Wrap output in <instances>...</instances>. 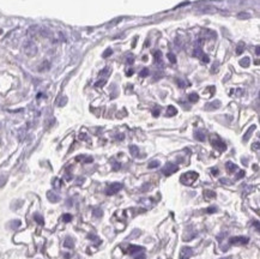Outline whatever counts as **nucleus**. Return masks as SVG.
Listing matches in <instances>:
<instances>
[{
	"label": "nucleus",
	"instance_id": "1",
	"mask_svg": "<svg viewBox=\"0 0 260 259\" xmlns=\"http://www.w3.org/2000/svg\"><path fill=\"white\" fill-rule=\"evenodd\" d=\"M199 178V174L197 172H187L181 175V178H180V182L183 183V185H187V186H191L193 183L196 182V180Z\"/></svg>",
	"mask_w": 260,
	"mask_h": 259
},
{
	"label": "nucleus",
	"instance_id": "2",
	"mask_svg": "<svg viewBox=\"0 0 260 259\" xmlns=\"http://www.w3.org/2000/svg\"><path fill=\"white\" fill-rule=\"evenodd\" d=\"M23 49H24V53L28 57H34V55H36V53H37L36 45L32 42V41H30V40H28V41H25V42H24Z\"/></svg>",
	"mask_w": 260,
	"mask_h": 259
},
{
	"label": "nucleus",
	"instance_id": "3",
	"mask_svg": "<svg viewBox=\"0 0 260 259\" xmlns=\"http://www.w3.org/2000/svg\"><path fill=\"white\" fill-rule=\"evenodd\" d=\"M122 188H124V185L121 182H114V183H112L110 186L107 187L105 193L108 196H113V194H116L119 191H121Z\"/></svg>",
	"mask_w": 260,
	"mask_h": 259
},
{
	"label": "nucleus",
	"instance_id": "4",
	"mask_svg": "<svg viewBox=\"0 0 260 259\" xmlns=\"http://www.w3.org/2000/svg\"><path fill=\"white\" fill-rule=\"evenodd\" d=\"M179 170V167L176 165H174V163H167L165 167L162 169V173L167 176H169L171 174H174L175 172H177Z\"/></svg>",
	"mask_w": 260,
	"mask_h": 259
},
{
	"label": "nucleus",
	"instance_id": "5",
	"mask_svg": "<svg viewBox=\"0 0 260 259\" xmlns=\"http://www.w3.org/2000/svg\"><path fill=\"white\" fill-rule=\"evenodd\" d=\"M249 241V239L247 236H234V237H230V245H246Z\"/></svg>",
	"mask_w": 260,
	"mask_h": 259
},
{
	"label": "nucleus",
	"instance_id": "6",
	"mask_svg": "<svg viewBox=\"0 0 260 259\" xmlns=\"http://www.w3.org/2000/svg\"><path fill=\"white\" fill-rule=\"evenodd\" d=\"M211 144H212V146H215L216 149H218L219 151H224V150L226 149L225 143L222 142V140H219V139H211Z\"/></svg>",
	"mask_w": 260,
	"mask_h": 259
},
{
	"label": "nucleus",
	"instance_id": "7",
	"mask_svg": "<svg viewBox=\"0 0 260 259\" xmlns=\"http://www.w3.org/2000/svg\"><path fill=\"white\" fill-rule=\"evenodd\" d=\"M192 256V248L191 247H183L181 250V254H180V259H189Z\"/></svg>",
	"mask_w": 260,
	"mask_h": 259
},
{
	"label": "nucleus",
	"instance_id": "8",
	"mask_svg": "<svg viewBox=\"0 0 260 259\" xmlns=\"http://www.w3.org/2000/svg\"><path fill=\"white\" fill-rule=\"evenodd\" d=\"M144 251V247L142 246H136V245H130L128 248H127V252L130 254H134V253H139V252H143Z\"/></svg>",
	"mask_w": 260,
	"mask_h": 259
},
{
	"label": "nucleus",
	"instance_id": "9",
	"mask_svg": "<svg viewBox=\"0 0 260 259\" xmlns=\"http://www.w3.org/2000/svg\"><path fill=\"white\" fill-rule=\"evenodd\" d=\"M219 106H221V102H219V101H213V102H211V103L206 105L205 108H206V109H209V111H212V109H217V108H219Z\"/></svg>",
	"mask_w": 260,
	"mask_h": 259
},
{
	"label": "nucleus",
	"instance_id": "10",
	"mask_svg": "<svg viewBox=\"0 0 260 259\" xmlns=\"http://www.w3.org/2000/svg\"><path fill=\"white\" fill-rule=\"evenodd\" d=\"M47 198H48V200L52 202V203H56V202H59V196H56L54 192H52V191L47 192Z\"/></svg>",
	"mask_w": 260,
	"mask_h": 259
},
{
	"label": "nucleus",
	"instance_id": "11",
	"mask_svg": "<svg viewBox=\"0 0 260 259\" xmlns=\"http://www.w3.org/2000/svg\"><path fill=\"white\" fill-rule=\"evenodd\" d=\"M204 197L206 199H213V198H216V192L215 191H211V190H205Z\"/></svg>",
	"mask_w": 260,
	"mask_h": 259
},
{
	"label": "nucleus",
	"instance_id": "12",
	"mask_svg": "<svg viewBox=\"0 0 260 259\" xmlns=\"http://www.w3.org/2000/svg\"><path fill=\"white\" fill-rule=\"evenodd\" d=\"M225 168H226V170H228L229 173H232V172H235V170L237 169V166L235 165V163H232V162H226L225 163Z\"/></svg>",
	"mask_w": 260,
	"mask_h": 259
},
{
	"label": "nucleus",
	"instance_id": "13",
	"mask_svg": "<svg viewBox=\"0 0 260 259\" xmlns=\"http://www.w3.org/2000/svg\"><path fill=\"white\" fill-rule=\"evenodd\" d=\"M64 246L67 247V248H73V247H75V242H73L72 237H70V236L66 237L65 241H64Z\"/></svg>",
	"mask_w": 260,
	"mask_h": 259
},
{
	"label": "nucleus",
	"instance_id": "14",
	"mask_svg": "<svg viewBox=\"0 0 260 259\" xmlns=\"http://www.w3.org/2000/svg\"><path fill=\"white\" fill-rule=\"evenodd\" d=\"M255 130V125H252L248 130H247V132H246V134L243 136V140L245 142H247L249 138H251V136H252V133H253V131H254Z\"/></svg>",
	"mask_w": 260,
	"mask_h": 259
},
{
	"label": "nucleus",
	"instance_id": "15",
	"mask_svg": "<svg viewBox=\"0 0 260 259\" xmlns=\"http://www.w3.org/2000/svg\"><path fill=\"white\" fill-rule=\"evenodd\" d=\"M176 113H177L176 108L174 106H169L168 109H167V117H174V115H176Z\"/></svg>",
	"mask_w": 260,
	"mask_h": 259
},
{
	"label": "nucleus",
	"instance_id": "16",
	"mask_svg": "<svg viewBox=\"0 0 260 259\" xmlns=\"http://www.w3.org/2000/svg\"><path fill=\"white\" fill-rule=\"evenodd\" d=\"M130 151H131L132 156H134V157L139 155V149H138V146H136V145H131V146H130Z\"/></svg>",
	"mask_w": 260,
	"mask_h": 259
},
{
	"label": "nucleus",
	"instance_id": "17",
	"mask_svg": "<svg viewBox=\"0 0 260 259\" xmlns=\"http://www.w3.org/2000/svg\"><path fill=\"white\" fill-rule=\"evenodd\" d=\"M249 58L248 57H246V58H243V59H241L240 60V65H241L242 67H248L249 66Z\"/></svg>",
	"mask_w": 260,
	"mask_h": 259
},
{
	"label": "nucleus",
	"instance_id": "18",
	"mask_svg": "<svg viewBox=\"0 0 260 259\" xmlns=\"http://www.w3.org/2000/svg\"><path fill=\"white\" fill-rule=\"evenodd\" d=\"M188 100H189V102H193V103H194V102H197V101L199 100L198 94H196V92L189 94V95H188Z\"/></svg>",
	"mask_w": 260,
	"mask_h": 259
},
{
	"label": "nucleus",
	"instance_id": "19",
	"mask_svg": "<svg viewBox=\"0 0 260 259\" xmlns=\"http://www.w3.org/2000/svg\"><path fill=\"white\" fill-rule=\"evenodd\" d=\"M194 137H196L198 140H200V142H204V140H205V134H204V132H202V131L196 132Z\"/></svg>",
	"mask_w": 260,
	"mask_h": 259
},
{
	"label": "nucleus",
	"instance_id": "20",
	"mask_svg": "<svg viewBox=\"0 0 260 259\" xmlns=\"http://www.w3.org/2000/svg\"><path fill=\"white\" fill-rule=\"evenodd\" d=\"M34 219H35V221L38 223V224H41V226H42V224L44 223V220H43V217L41 216V215H38V214H35L34 215Z\"/></svg>",
	"mask_w": 260,
	"mask_h": 259
},
{
	"label": "nucleus",
	"instance_id": "21",
	"mask_svg": "<svg viewBox=\"0 0 260 259\" xmlns=\"http://www.w3.org/2000/svg\"><path fill=\"white\" fill-rule=\"evenodd\" d=\"M155 59H156V63L157 61H159V63L162 64V53L161 52H155Z\"/></svg>",
	"mask_w": 260,
	"mask_h": 259
},
{
	"label": "nucleus",
	"instance_id": "22",
	"mask_svg": "<svg viewBox=\"0 0 260 259\" xmlns=\"http://www.w3.org/2000/svg\"><path fill=\"white\" fill-rule=\"evenodd\" d=\"M62 221L64 222H71L72 221V215H70V214H65L64 216H62Z\"/></svg>",
	"mask_w": 260,
	"mask_h": 259
},
{
	"label": "nucleus",
	"instance_id": "23",
	"mask_svg": "<svg viewBox=\"0 0 260 259\" xmlns=\"http://www.w3.org/2000/svg\"><path fill=\"white\" fill-rule=\"evenodd\" d=\"M243 48H245V46H243V43H239L237 45V48H236V54H241L242 53V51H243Z\"/></svg>",
	"mask_w": 260,
	"mask_h": 259
},
{
	"label": "nucleus",
	"instance_id": "24",
	"mask_svg": "<svg viewBox=\"0 0 260 259\" xmlns=\"http://www.w3.org/2000/svg\"><path fill=\"white\" fill-rule=\"evenodd\" d=\"M167 57H168V59H169L170 63H173V64H175V63H176V58H175V55H174L173 53H169Z\"/></svg>",
	"mask_w": 260,
	"mask_h": 259
},
{
	"label": "nucleus",
	"instance_id": "25",
	"mask_svg": "<svg viewBox=\"0 0 260 259\" xmlns=\"http://www.w3.org/2000/svg\"><path fill=\"white\" fill-rule=\"evenodd\" d=\"M159 166V162L158 161H152L149 163V168H157Z\"/></svg>",
	"mask_w": 260,
	"mask_h": 259
},
{
	"label": "nucleus",
	"instance_id": "26",
	"mask_svg": "<svg viewBox=\"0 0 260 259\" xmlns=\"http://www.w3.org/2000/svg\"><path fill=\"white\" fill-rule=\"evenodd\" d=\"M112 53H113V51H112L110 48H108V49H105V51L103 52V54H102V57H103V58H108V57L110 55V54H112Z\"/></svg>",
	"mask_w": 260,
	"mask_h": 259
},
{
	"label": "nucleus",
	"instance_id": "27",
	"mask_svg": "<svg viewBox=\"0 0 260 259\" xmlns=\"http://www.w3.org/2000/svg\"><path fill=\"white\" fill-rule=\"evenodd\" d=\"M102 210L101 209H95L94 210V216H96V217H102Z\"/></svg>",
	"mask_w": 260,
	"mask_h": 259
},
{
	"label": "nucleus",
	"instance_id": "28",
	"mask_svg": "<svg viewBox=\"0 0 260 259\" xmlns=\"http://www.w3.org/2000/svg\"><path fill=\"white\" fill-rule=\"evenodd\" d=\"M19 226H21V221H18V220L12 221V223H11V227H12V228H17V227H19Z\"/></svg>",
	"mask_w": 260,
	"mask_h": 259
},
{
	"label": "nucleus",
	"instance_id": "29",
	"mask_svg": "<svg viewBox=\"0 0 260 259\" xmlns=\"http://www.w3.org/2000/svg\"><path fill=\"white\" fill-rule=\"evenodd\" d=\"M139 74H140V77H146L149 74V69H143Z\"/></svg>",
	"mask_w": 260,
	"mask_h": 259
},
{
	"label": "nucleus",
	"instance_id": "30",
	"mask_svg": "<svg viewBox=\"0 0 260 259\" xmlns=\"http://www.w3.org/2000/svg\"><path fill=\"white\" fill-rule=\"evenodd\" d=\"M216 211H217V208H215V206H210V208L206 209V212L208 214H213V212H216Z\"/></svg>",
	"mask_w": 260,
	"mask_h": 259
},
{
	"label": "nucleus",
	"instance_id": "31",
	"mask_svg": "<svg viewBox=\"0 0 260 259\" xmlns=\"http://www.w3.org/2000/svg\"><path fill=\"white\" fill-rule=\"evenodd\" d=\"M203 52H202V49L200 48H198L196 52H194V57H198V58H202V55H203Z\"/></svg>",
	"mask_w": 260,
	"mask_h": 259
},
{
	"label": "nucleus",
	"instance_id": "32",
	"mask_svg": "<svg viewBox=\"0 0 260 259\" xmlns=\"http://www.w3.org/2000/svg\"><path fill=\"white\" fill-rule=\"evenodd\" d=\"M105 84V79H102V80H98L96 83V86H103Z\"/></svg>",
	"mask_w": 260,
	"mask_h": 259
},
{
	"label": "nucleus",
	"instance_id": "33",
	"mask_svg": "<svg viewBox=\"0 0 260 259\" xmlns=\"http://www.w3.org/2000/svg\"><path fill=\"white\" fill-rule=\"evenodd\" d=\"M202 60L204 61V63H209V61H210L209 57H206V55H205V54H203V58H202Z\"/></svg>",
	"mask_w": 260,
	"mask_h": 259
},
{
	"label": "nucleus",
	"instance_id": "34",
	"mask_svg": "<svg viewBox=\"0 0 260 259\" xmlns=\"http://www.w3.org/2000/svg\"><path fill=\"white\" fill-rule=\"evenodd\" d=\"M176 83H179V86H180V88H185V83H183L182 80L177 79V80H176Z\"/></svg>",
	"mask_w": 260,
	"mask_h": 259
},
{
	"label": "nucleus",
	"instance_id": "35",
	"mask_svg": "<svg viewBox=\"0 0 260 259\" xmlns=\"http://www.w3.org/2000/svg\"><path fill=\"white\" fill-rule=\"evenodd\" d=\"M152 115H154V117H158V115H159V109H154V111H152Z\"/></svg>",
	"mask_w": 260,
	"mask_h": 259
},
{
	"label": "nucleus",
	"instance_id": "36",
	"mask_svg": "<svg viewBox=\"0 0 260 259\" xmlns=\"http://www.w3.org/2000/svg\"><path fill=\"white\" fill-rule=\"evenodd\" d=\"M54 187H60V180L54 179Z\"/></svg>",
	"mask_w": 260,
	"mask_h": 259
},
{
	"label": "nucleus",
	"instance_id": "37",
	"mask_svg": "<svg viewBox=\"0 0 260 259\" xmlns=\"http://www.w3.org/2000/svg\"><path fill=\"white\" fill-rule=\"evenodd\" d=\"M239 17H240V18H248L249 16L247 15V13H240V15H239Z\"/></svg>",
	"mask_w": 260,
	"mask_h": 259
},
{
	"label": "nucleus",
	"instance_id": "38",
	"mask_svg": "<svg viewBox=\"0 0 260 259\" xmlns=\"http://www.w3.org/2000/svg\"><path fill=\"white\" fill-rule=\"evenodd\" d=\"M136 259H145V254L143 253V252H142V253L140 254H139V256H137L136 257Z\"/></svg>",
	"mask_w": 260,
	"mask_h": 259
},
{
	"label": "nucleus",
	"instance_id": "39",
	"mask_svg": "<svg viewBox=\"0 0 260 259\" xmlns=\"http://www.w3.org/2000/svg\"><path fill=\"white\" fill-rule=\"evenodd\" d=\"M242 176H245V172H243V170H241V172L239 173V175L236 176V179H240V178H242Z\"/></svg>",
	"mask_w": 260,
	"mask_h": 259
},
{
	"label": "nucleus",
	"instance_id": "40",
	"mask_svg": "<svg viewBox=\"0 0 260 259\" xmlns=\"http://www.w3.org/2000/svg\"><path fill=\"white\" fill-rule=\"evenodd\" d=\"M211 172H212V174H213V175H217V174H218V169H217V168H212V169H211Z\"/></svg>",
	"mask_w": 260,
	"mask_h": 259
},
{
	"label": "nucleus",
	"instance_id": "41",
	"mask_svg": "<svg viewBox=\"0 0 260 259\" xmlns=\"http://www.w3.org/2000/svg\"><path fill=\"white\" fill-rule=\"evenodd\" d=\"M66 101H67V100H66V97H64V100H61V101H60V103H59V106H64V105L66 103Z\"/></svg>",
	"mask_w": 260,
	"mask_h": 259
},
{
	"label": "nucleus",
	"instance_id": "42",
	"mask_svg": "<svg viewBox=\"0 0 260 259\" xmlns=\"http://www.w3.org/2000/svg\"><path fill=\"white\" fill-rule=\"evenodd\" d=\"M133 60H134V59H133V57H131V59H130V58L127 59V63H128V64H132V63H133Z\"/></svg>",
	"mask_w": 260,
	"mask_h": 259
},
{
	"label": "nucleus",
	"instance_id": "43",
	"mask_svg": "<svg viewBox=\"0 0 260 259\" xmlns=\"http://www.w3.org/2000/svg\"><path fill=\"white\" fill-rule=\"evenodd\" d=\"M221 182H223V183H229L228 179H221Z\"/></svg>",
	"mask_w": 260,
	"mask_h": 259
},
{
	"label": "nucleus",
	"instance_id": "44",
	"mask_svg": "<svg viewBox=\"0 0 260 259\" xmlns=\"http://www.w3.org/2000/svg\"><path fill=\"white\" fill-rule=\"evenodd\" d=\"M132 73H133V70H130V71H127V76H131Z\"/></svg>",
	"mask_w": 260,
	"mask_h": 259
},
{
	"label": "nucleus",
	"instance_id": "45",
	"mask_svg": "<svg viewBox=\"0 0 260 259\" xmlns=\"http://www.w3.org/2000/svg\"><path fill=\"white\" fill-rule=\"evenodd\" d=\"M255 53H257V55H259V47H257V48H255Z\"/></svg>",
	"mask_w": 260,
	"mask_h": 259
},
{
	"label": "nucleus",
	"instance_id": "46",
	"mask_svg": "<svg viewBox=\"0 0 260 259\" xmlns=\"http://www.w3.org/2000/svg\"><path fill=\"white\" fill-rule=\"evenodd\" d=\"M70 257H71V256H70V254H65V258H66V259H69V258H70Z\"/></svg>",
	"mask_w": 260,
	"mask_h": 259
},
{
	"label": "nucleus",
	"instance_id": "47",
	"mask_svg": "<svg viewBox=\"0 0 260 259\" xmlns=\"http://www.w3.org/2000/svg\"><path fill=\"white\" fill-rule=\"evenodd\" d=\"M221 259H231L230 257H226V258H221Z\"/></svg>",
	"mask_w": 260,
	"mask_h": 259
},
{
	"label": "nucleus",
	"instance_id": "48",
	"mask_svg": "<svg viewBox=\"0 0 260 259\" xmlns=\"http://www.w3.org/2000/svg\"><path fill=\"white\" fill-rule=\"evenodd\" d=\"M1 32H3V31H1V29H0V34H1Z\"/></svg>",
	"mask_w": 260,
	"mask_h": 259
}]
</instances>
